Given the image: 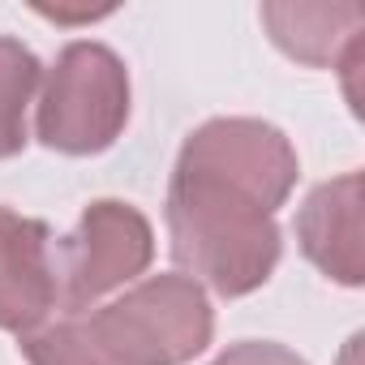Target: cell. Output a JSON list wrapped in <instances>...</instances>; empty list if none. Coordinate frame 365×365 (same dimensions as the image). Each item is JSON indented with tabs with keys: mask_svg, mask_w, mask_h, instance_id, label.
Returning <instances> with one entry per match:
<instances>
[{
	"mask_svg": "<svg viewBox=\"0 0 365 365\" xmlns=\"http://www.w3.org/2000/svg\"><path fill=\"white\" fill-rule=\"evenodd\" d=\"M361 194L365 176L344 172L335 180H322L297 211V241L301 254L335 284L361 288L365 279V254H361Z\"/></svg>",
	"mask_w": 365,
	"mask_h": 365,
	"instance_id": "6",
	"label": "cell"
},
{
	"mask_svg": "<svg viewBox=\"0 0 365 365\" xmlns=\"http://www.w3.org/2000/svg\"><path fill=\"white\" fill-rule=\"evenodd\" d=\"M211 365H309V361L284 344H271V339H241V344L224 348Z\"/></svg>",
	"mask_w": 365,
	"mask_h": 365,
	"instance_id": "9",
	"label": "cell"
},
{
	"mask_svg": "<svg viewBox=\"0 0 365 365\" xmlns=\"http://www.w3.org/2000/svg\"><path fill=\"white\" fill-rule=\"evenodd\" d=\"M361 5H262V26L275 48L301 65L335 69L361 48Z\"/></svg>",
	"mask_w": 365,
	"mask_h": 365,
	"instance_id": "7",
	"label": "cell"
},
{
	"mask_svg": "<svg viewBox=\"0 0 365 365\" xmlns=\"http://www.w3.org/2000/svg\"><path fill=\"white\" fill-rule=\"evenodd\" d=\"M43 86V65L39 56L22 43L0 35V159H14L26 150V112Z\"/></svg>",
	"mask_w": 365,
	"mask_h": 365,
	"instance_id": "8",
	"label": "cell"
},
{
	"mask_svg": "<svg viewBox=\"0 0 365 365\" xmlns=\"http://www.w3.org/2000/svg\"><path fill=\"white\" fill-rule=\"evenodd\" d=\"M129 125V69L91 39L69 43L35 99V133L61 155H99Z\"/></svg>",
	"mask_w": 365,
	"mask_h": 365,
	"instance_id": "3",
	"label": "cell"
},
{
	"mask_svg": "<svg viewBox=\"0 0 365 365\" xmlns=\"http://www.w3.org/2000/svg\"><path fill=\"white\" fill-rule=\"evenodd\" d=\"M215 309L190 275H150L125 297L22 335L31 365H185L207 352Z\"/></svg>",
	"mask_w": 365,
	"mask_h": 365,
	"instance_id": "2",
	"label": "cell"
},
{
	"mask_svg": "<svg viewBox=\"0 0 365 365\" xmlns=\"http://www.w3.org/2000/svg\"><path fill=\"white\" fill-rule=\"evenodd\" d=\"M155 262V232L150 220L116 198H99L82 211L78 228L56 241V279H61V309L82 314L95 309L125 284H138Z\"/></svg>",
	"mask_w": 365,
	"mask_h": 365,
	"instance_id": "4",
	"label": "cell"
},
{
	"mask_svg": "<svg viewBox=\"0 0 365 365\" xmlns=\"http://www.w3.org/2000/svg\"><path fill=\"white\" fill-rule=\"evenodd\" d=\"M61 305L56 241L43 220L0 207V331L31 335Z\"/></svg>",
	"mask_w": 365,
	"mask_h": 365,
	"instance_id": "5",
	"label": "cell"
},
{
	"mask_svg": "<svg viewBox=\"0 0 365 365\" xmlns=\"http://www.w3.org/2000/svg\"><path fill=\"white\" fill-rule=\"evenodd\" d=\"M301 176L284 129L254 116H215L180 142L168 180V241L198 288L258 292L284 254L275 211Z\"/></svg>",
	"mask_w": 365,
	"mask_h": 365,
	"instance_id": "1",
	"label": "cell"
}]
</instances>
